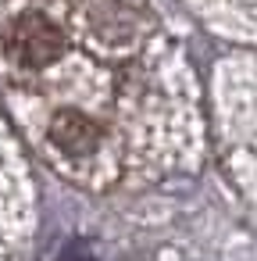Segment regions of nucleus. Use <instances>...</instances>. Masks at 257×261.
Wrapping results in <instances>:
<instances>
[{
	"label": "nucleus",
	"instance_id": "obj_2",
	"mask_svg": "<svg viewBox=\"0 0 257 261\" xmlns=\"http://www.w3.org/2000/svg\"><path fill=\"white\" fill-rule=\"evenodd\" d=\"M50 143L68 158H86L100 143V125L90 115H82L75 108H65L50 118Z\"/></svg>",
	"mask_w": 257,
	"mask_h": 261
},
{
	"label": "nucleus",
	"instance_id": "obj_1",
	"mask_svg": "<svg viewBox=\"0 0 257 261\" xmlns=\"http://www.w3.org/2000/svg\"><path fill=\"white\" fill-rule=\"evenodd\" d=\"M4 50L15 65L40 72V68H47L61 58L65 36L43 11H22L4 33Z\"/></svg>",
	"mask_w": 257,
	"mask_h": 261
}]
</instances>
